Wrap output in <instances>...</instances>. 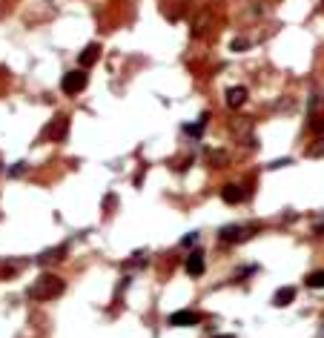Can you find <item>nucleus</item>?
<instances>
[{
  "mask_svg": "<svg viewBox=\"0 0 324 338\" xmlns=\"http://www.w3.org/2000/svg\"><path fill=\"white\" fill-rule=\"evenodd\" d=\"M247 46H250V40H247V37H235V40L230 43V49L232 52H241V49H247Z\"/></svg>",
  "mask_w": 324,
  "mask_h": 338,
  "instance_id": "obj_15",
  "label": "nucleus"
},
{
  "mask_svg": "<svg viewBox=\"0 0 324 338\" xmlns=\"http://www.w3.org/2000/svg\"><path fill=\"white\" fill-rule=\"evenodd\" d=\"M307 287L324 289V269H318V273H310V275H307Z\"/></svg>",
  "mask_w": 324,
  "mask_h": 338,
  "instance_id": "obj_12",
  "label": "nucleus"
},
{
  "mask_svg": "<svg viewBox=\"0 0 324 338\" xmlns=\"http://www.w3.org/2000/svg\"><path fill=\"white\" fill-rule=\"evenodd\" d=\"M101 58V43H89L87 49L80 52V58H78V63H80V69H89V66L95 63V60Z\"/></svg>",
  "mask_w": 324,
  "mask_h": 338,
  "instance_id": "obj_8",
  "label": "nucleus"
},
{
  "mask_svg": "<svg viewBox=\"0 0 324 338\" xmlns=\"http://www.w3.org/2000/svg\"><path fill=\"white\" fill-rule=\"evenodd\" d=\"M23 169H26V164H15L9 169V175H23Z\"/></svg>",
  "mask_w": 324,
  "mask_h": 338,
  "instance_id": "obj_19",
  "label": "nucleus"
},
{
  "mask_svg": "<svg viewBox=\"0 0 324 338\" xmlns=\"http://www.w3.org/2000/svg\"><path fill=\"white\" fill-rule=\"evenodd\" d=\"M247 101V86H230L227 89V106L238 109V106H244Z\"/></svg>",
  "mask_w": 324,
  "mask_h": 338,
  "instance_id": "obj_9",
  "label": "nucleus"
},
{
  "mask_svg": "<svg viewBox=\"0 0 324 338\" xmlns=\"http://www.w3.org/2000/svg\"><path fill=\"white\" fill-rule=\"evenodd\" d=\"M201 324V312H192V309H178L169 316V327H195Z\"/></svg>",
  "mask_w": 324,
  "mask_h": 338,
  "instance_id": "obj_4",
  "label": "nucleus"
},
{
  "mask_svg": "<svg viewBox=\"0 0 324 338\" xmlns=\"http://www.w3.org/2000/svg\"><path fill=\"white\" fill-rule=\"evenodd\" d=\"M181 244H184V246H192V244H198V232H189V235L184 238Z\"/></svg>",
  "mask_w": 324,
  "mask_h": 338,
  "instance_id": "obj_17",
  "label": "nucleus"
},
{
  "mask_svg": "<svg viewBox=\"0 0 324 338\" xmlns=\"http://www.w3.org/2000/svg\"><path fill=\"white\" fill-rule=\"evenodd\" d=\"M247 198V189L238 187V184H227V187L221 189V201L224 204H241Z\"/></svg>",
  "mask_w": 324,
  "mask_h": 338,
  "instance_id": "obj_7",
  "label": "nucleus"
},
{
  "mask_svg": "<svg viewBox=\"0 0 324 338\" xmlns=\"http://www.w3.org/2000/svg\"><path fill=\"white\" fill-rule=\"evenodd\" d=\"M218 238H221V244H235V241H244V238H247V227H238V223L221 227Z\"/></svg>",
  "mask_w": 324,
  "mask_h": 338,
  "instance_id": "obj_6",
  "label": "nucleus"
},
{
  "mask_svg": "<svg viewBox=\"0 0 324 338\" xmlns=\"http://www.w3.org/2000/svg\"><path fill=\"white\" fill-rule=\"evenodd\" d=\"M318 106H321V95H313V98H310V112L318 109Z\"/></svg>",
  "mask_w": 324,
  "mask_h": 338,
  "instance_id": "obj_18",
  "label": "nucleus"
},
{
  "mask_svg": "<svg viewBox=\"0 0 324 338\" xmlns=\"http://www.w3.org/2000/svg\"><path fill=\"white\" fill-rule=\"evenodd\" d=\"M290 161L287 158H281V161H273V164H270V169H281V166H287Z\"/></svg>",
  "mask_w": 324,
  "mask_h": 338,
  "instance_id": "obj_20",
  "label": "nucleus"
},
{
  "mask_svg": "<svg viewBox=\"0 0 324 338\" xmlns=\"http://www.w3.org/2000/svg\"><path fill=\"white\" fill-rule=\"evenodd\" d=\"M212 338H235V335H212Z\"/></svg>",
  "mask_w": 324,
  "mask_h": 338,
  "instance_id": "obj_21",
  "label": "nucleus"
},
{
  "mask_svg": "<svg viewBox=\"0 0 324 338\" xmlns=\"http://www.w3.org/2000/svg\"><path fill=\"white\" fill-rule=\"evenodd\" d=\"M184 269H187V275H192V278L204 275V269H207V261H204V252H201V250L189 252V258H187V264H184Z\"/></svg>",
  "mask_w": 324,
  "mask_h": 338,
  "instance_id": "obj_5",
  "label": "nucleus"
},
{
  "mask_svg": "<svg viewBox=\"0 0 324 338\" xmlns=\"http://www.w3.org/2000/svg\"><path fill=\"white\" fill-rule=\"evenodd\" d=\"M295 301V287H278L273 295V307H287Z\"/></svg>",
  "mask_w": 324,
  "mask_h": 338,
  "instance_id": "obj_10",
  "label": "nucleus"
},
{
  "mask_svg": "<svg viewBox=\"0 0 324 338\" xmlns=\"http://www.w3.org/2000/svg\"><path fill=\"white\" fill-rule=\"evenodd\" d=\"M87 72L83 69H75V72H66L63 75V80H60V89H63L66 95H78V92H83L87 89Z\"/></svg>",
  "mask_w": 324,
  "mask_h": 338,
  "instance_id": "obj_2",
  "label": "nucleus"
},
{
  "mask_svg": "<svg viewBox=\"0 0 324 338\" xmlns=\"http://www.w3.org/2000/svg\"><path fill=\"white\" fill-rule=\"evenodd\" d=\"M307 158H324V138H318L316 144L307 149Z\"/></svg>",
  "mask_w": 324,
  "mask_h": 338,
  "instance_id": "obj_14",
  "label": "nucleus"
},
{
  "mask_svg": "<svg viewBox=\"0 0 324 338\" xmlns=\"http://www.w3.org/2000/svg\"><path fill=\"white\" fill-rule=\"evenodd\" d=\"M310 126H313V132L324 135V118H313V123H310Z\"/></svg>",
  "mask_w": 324,
  "mask_h": 338,
  "instance_id": "obj_16",
  "label": "nucleus"
},
{
  "mask_svg": "<svg viewBox=\"0 0 324 338\" xmlns=\"http://www.w3.org/2000/svg\"><path fill=\"white\" fill-rule=\"evenodd\" d=\"M63 255H66V246H58V250H49V252H44V255H40L37 261H44V264H46V261H60Z\"/></svg>",
  "mask_w": 324,
  "mask_h": 338,
  "instance_id": "obj_13",
  "label": "nucleus"
},
{
  "mask_svg": "<svg viewBox=\"0 0 324 338\" xmlns=\"http://www.w3.org/2000/svg\"><path fill=\"white\" fill-rule=\"evenodd\" d=\"M63 289H66V284H63V278H60V275L44 273L37 281H32L29 298H35V301H52V298H58Z\"/></svg>",
  "mask_w": 324,
  "mask_h": 338,
  "instance_id": "obj_1",
  "label": "nucleus"
},
{
  "mask_svg": "<svg viewBox=\"0 0 324 338\" xmlns=\"http://www.w3.org/2000/svg\"><path fill=\"white\" fill-rule=\"evenodd\" d=\"M207 121H209V115L204 112V115L198 118V123H189V126H184V132H187V135H195V138H198V135L204 132V126H207Z\"/></svg>",
  "mask_w": 324,
  "mask_h": 338,
  "instance_id": "obj_11",
  "label": "nucleus"
},
{
  "mask_svg": "<svg viewBox=\"0 0 324 338\" xmlns=\"http://www.w3.org/2000/svg\"><path fill=\"white\" fill-rule=\"evenodd\" d=\"M66 135H69V118H66V115H58L44 129V138H49V141H63Z\"/></svg>",
  "mask_w": 324,
  "mask_h": 338,
  "instance_id": "obj_3",
  "label": "nucleus"
}]
</instances>
